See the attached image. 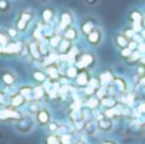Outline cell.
Instances as JSON below:
<instances>
[{
	"label": "cell",
	"mask_w": 145,
	"mask_h": 144,
	"mask_svg": "<svg viewBox=\"0 0 145 144\" xmlns=\"http://www.w3.org/2000/svg\"><path fill=\"white\" fill-rule=\"evenodd\" d=\"M33 18H35V14H33L32 10H29V9L22 10V12L18 14V18L15 19V26L14 27L17 28V31L19 33L25 32V31L29 28Z\"/></svg>",
	"instance_id": "obj_1"
},
{
	"label": "cell",
	"mask_w": 145,
	"mask_h": 144,
	"mask_svg": "<svg viewBox=\"0 0 145 144\" xmlns=\"http://www.w3.org/2000/svg\"><path fill=\"white\" fill-rule=\"evenodd\" d=\"M94 64H95V56L89 51L79 52V55L76 56V61H75V65L79 69L92 68Z\"/></svg>",
	"instance_id": "obj_2"
},
{
	"label": "cell",
	"mask_w": 145,
	"mask_h": 144,
	"mask_svg": "<svg viewBox=\"0 0 145 144\" xmlns=\"http://www.w3.org/2000/svg\"><path fill=\"white\" fill-rule=\"evenodd\" d=\"M23 117L18 110L12 109V107H1L0 109V121H10V122H17Z\"/></svg>",
	"instance_id": "obj_3"
},
{
	"label": "cell",
	"mask_w": 145,
	"mask_h": 144,
	"mask_svg": "<svg viewBox=\"0 0 145 144\" xmlns=\"http://www.w3.org/2000/svg\"><path fill=\"white\" fill-rule=\"evenodd\" d=\"M74 20H75L74 14H72L70 10H64V12H61L60 15H59V24H57L61 32H64L66 28L72 27Z\"/></svg>",
	"instance_id": "obj_4"
},
{
	"label": "cell",
	"mask_w": 145,
	"mask_h": 144,
	"mask_svg": "<svg viewBox=\"0 0 145 144\" xmlns=\"http://www.w3.org/2000/svg\"><path fill=\"white\" fill-rule=\"evenodd\" d=\"M33 126H35V121L29 116H23L19 121L15 122V128H17V130L20 134H28V133H31L33 130Z\"/></svg>",
	"instance_id": "obj_5"
},
{
	"label": "cell",
	"mask_w": 145,
	"mask_h": 144,
	"mask_svg": "<svg viewBox=\"0 0 145 144\" xmlns=\"http://www.w3.org/2000/svg\"><path fill=\"white\" fill-rule=\"evenodd\" d=\"M0 82L7 87H13L18 82V78L13 70H10V69H3L0 71Z\"/></svg>",
	"instance_id": "obj_6"
},
{
	"label": "cell",
	"mask_w": 145,
	"mask_h": 144,
	"mask_svg": "<svg viewBox=\"0 0 145 144\" xmlns=\"http://www.w3.org/2000/svg\"><path fill=\"white\" fill-rule=\"evenodd\" d=\"M23 43L19 42V41H14V40H10L7 45L4 46V55H20L22 52V48H23Z\"/></svg>",
	"instance_id": "obj_7"
},
{
	"label": "cell",
	"mask_w": 145,
	"mask_h": 144,
	"mask_svg": "<svg viewBox=\"0 0 145 144\" xmlns=\"http://www.w3.org/2000/svg\"><path fill=\"white\" fill-rule=\"evenodd\" d=\"M87 38V42L92 46H98L101 42H102V38H103V33H102V29L101 28H94L92 32L89 33L88 36H85Z\"/></svg>",
	"instance_id": "obj_8"
},
{
	"label": "cell",
	"mask_w": 145,
	"mask_h": 144,
	"mask_svg": "<svg viewBox=\"0 0 145 144\" xmlns=\"http://www.w3.org/2000/svg\"><path fill=\"white\" fill-rule=\"evenodd\" d=\"M94 28H97V23L93 18H84L80 23V32H82L83 36H88Z\"/></svg>",
	"instance_id": "obj_9"
},
{
	"label": "cell",
	"mask_w": 145,
	"mask_h": 144,
	"mask_svg": "<svg viewBox=\"0 0 145 144\" xmlns=\"http://www.w3.org/2000/svg\"><path fill=\"white\" fill-rule=\"evenodd\" d=\"M36 121L38 122L40 126H46L51 122V114L47 109H40V111L35 115Z\"/></svg>",
	"instance_id": "obj_10"
},
{
	"label": "cell",
	"mask_w": 145,
	"mask_h": 144,
	"mask_svg": "<svg viewBox=\"0 0 145 144\" xmlns=\"http://www.w3.org/2000/svg\"><path fill=\"white\" fill-rule=\"evenodd\" d=\"M28 46V51H29V56L33 59L35 61L37 60H42V55L40 52V45H38V41L32 40L29 43H27Z\"/></svg>",
	"instance_id": "obj_11"
},
{
	"label": "cell",
	"mask_w": 145,
	"mask_h": 144,
	"mask_svg": "<svg viewBox=\"0 0 145 144\" xmlns=\"http://www.w3.org/2000/svg\"><path fill=\"white\" fill-rule=\"evenodd\" d=\"M55 18V10L51 7H45L41 10V22L45 24H52V20Z\"/></svg>",
	"instance_id": "obj_12"
},
{
	"label": "cell",
	"mask_w": 145,
	"mask_h": 144,
	"mask_svg": "<svg viewBox=\"0 0 145 144\" xmlns=\"http://www.w3.org/2000/svg\"><path fill=\"white\" fill-rule=\"evenodd\" d=\"M27 102V99L24 98V97L22 96V94L18 92V93H14V94H12L10 96V98H9V107H12V109H19V107H22L23 105Z\"/></svg>",
	"instance_id": "obj_13"
},
{
	"label": "cell",
	"mask_w": 145,
	"mask_h": 144,
	"mask_svg": "<svg viewBox=\"0 0 145 144\" xmlns=\"http://www.w3.org/2000/svg\"><path fill=\"white\" fill-rule=\"evenodd\" d=\"M46 68V75L50 79L55 81V79H59L60 78V69H59V63H54V64H50V65L45 66Z\"/></svg>",
	"instance_id": "obj_14"
},
{
	"label": "cell",
	"mask_w": 145,
	"mask_h": 144,
	"mask_svg": "<svg viewBox=\"0 0 145 144\" xmlns=\"http://www.w3.org/2000/svg\"><path fill=\"white\" fill-rule=\"evenodd\" d=\"M71 48H72V42L63 37L60 45H59L57 48H56V52H57L59 55H68V54L70 52Z\"/></svg>",
	"instance_id": "obj_15"
},
{
	"label": "cell",
	"mask_w": 145,
	"mask_h": 144,
	"mask_svg": "<svg viewBox=\"0 0 145 144\" xmlns=\"http://www.w3.org/2000/svg\"><path fill=\"white\" fill-rule=\"evenodd\" d=\"M89 74H88V71L85 70V69H80L79 74L76 75V78H75V81H76V84L79 87H87L88 83H89Z\"/></svg>",
	"instance_id": "obj_16"
},
{
	"label": "cell",
	"mask_w": 145,
	"mask_h": 144,
	"mask_svg": "<svg viewBox=\"0 0 145 144\" xmlns=\"http://www.w3.org/2000/svg\"><path fill=\"white\" fill-rule=\"evenodd\" d=\"M98 79H99V82H101V86H102V87H107V86H110V84L113 82L115 77H113V74L111 73L110 70H106V71H103V73L99 74Z\"/></svg>",
	"instance_id": "obj_17"
},
{
	"label": "cell",
	"mask_w": 145,
	"mask_h": 144,
	"mask_svg": "<svg viewBox=\"0 0 145 144\" xmlns=\"http://www.w3.org/2000/svg\"><path fill=\"white\" fill-rule=\"evenodd\" d=\"M63 37L64 38H66V40H69V41H71V42H74V41H76L78 40V37H79V32H78V29L72 26V27H69V28H66L65 31H64L63 33Z\"/></svg>",
	"instance_id": "obj_18"
},
{
	"label": "cell",
	"mask_w": 145,
	"mask_h": 144,
	"mask_svg": "<svg viewBox=\"0 0 145 144\" xmlns=\"http://www.w3.org/2000/svg\"><path fill=\"white\" fill-rule=\"evenodd\" d=\"M101 105L106 109H112V107L117 106V101H116L115 96H111V94H106L103 98H101Z\"/></svg>",
	"instance_id": "obj_19"
},
{
	"label": "cell",
	"mask_w": 145,
	"mask_h": 144,
	"mask_svg": "<svg viewBox=\"0 0 145 144\" xmlns=\"http://www.w3.org/2000/svg\"><path fill=\"white\" fill-rule=\"evenodd\" d=\"M19 92L20 94H22L23 97H24L25 99H27L28 102L29 101H32L33 99V87L32 86H29V84H25V86H22L19 88Z\"/></svg>",
	"instance_id": "obj_20"
},
{
	"label": "cell",
	"mask_w": 145,
	"mask_h": 144,
	"mask_svg": "<svg viewBox=\"0 0 145 144\" xmlns=\"http://www.w3.org/2000/svg\"><path fill=\"white\" fill-rule=\"evenodd\" d=\"M55 33H56V29L52 24H45V23L42 24V37H43V40L48 41Z\"/></svg>",
	"instance_id": "obj_21"
},
{
	"label": "cell",
	"mask_w": 145,
	"mask_h": 144,
	"mask_svg": "<svg viewBox=\"0 0 145 144\" xmlns=\"http://www.w3.org/2000/svg\"><path fill=\"white\" fill-rule=\"evenodd\" d=\"M46 93V89L42 84H37L36 87H33V99L35 101H41V99L45 97Z\"/></svg>",
	"instance_id": "obj_22"
},
{
	"label": "cell",
	"mask_w": 145,
	"mask_h": 144,
	"mask_svg": "<svg viewBox=\"0 0 145 144\" xmlns=\"http://www.w3.org/2000/svg\"><path fill=\"white\" fill-rule=\"evenodd\" d=\"M115 43L118 48L122 50V48H126L129 46V38L122 33H118V35L115 36Z\"/></svg>",
	"instance_id": "obj_23"
},
{
	"label": "cell",
	"mask_w": 145,
	"mask_h": 144,
	"mask_svg": "<svg viewBox=\"0 0 145 144\" xmlns=\"http://www.w3.org/2000/svg\"><path fill=\"white\" fill-rule=\"evenodd\" d=\"M111 84L113 86L116 93H123V92L126 91V84H125V81H123L122 78H115Z\"/></svg>",
	"instance_id": "obj_24"
},
{
	"label": "cell",
	"mask_w": 145,
	"mask_h": 144,
	"mask_svg": "<svg viewBox=\"0 0 145 144\" xmlns=\"http://www.w3.org/2000/svg\"><path fill=\"white\" fill-rule=\"evenodd\" d=\"M42 24H43L42 22H38L37 24L33 27V29H32V40L38 41V42L43 40V37H42Z\"/></svg>",
	"instance_id": "obj_25"
},
{
	"label": "cell",
	"mask_w": 145,
	"mask_h": 144,
	"mask_svg": "<svg viewBox=\"0 0 145 144\" xmlns=\"http://www.w3.org/2000/svg\"><path fill=\"white\" fill-rule=\"evenodd\" d=\"M97 125H98V129L102 130V132H110L113 128V124H112V121H111V119H107V117H103L102 120H99V121L97 122Z\"/></svg>",
	"instance_id": "obj_26"
},
{
	"label": "cell",
	"mask_w": 145,
	"mask_h": 144,
	"mask_svg": "<svg viewBox=\"0 0 145 144\" xmlns=\"http://www.w3.org/2000/svg\"><path fill=\"white\" fill-rule=\"evenodd\" d=\"M99 103H101V101L97 96H90V97H88V99L85 101V106H87V109H89V110L97 109Z\"/></svg>",
	"instance_id": "obj_27"
},
{
	"label": "cell",
	"mask_w": 145,
	"mask_h": 144,
	"mask_svg": "<svg viewBox=\"0 0 145 144\" xmlns=\"http://www.w3.org/2000/svg\"><path fill=\"white\" fill-rule=\"evenodd\" d=\"M61 40H63V35H60V33H55V35L48 40V45H50V47L52 48V50H56L57 46L60 45Z\"/></svg>",
	"instance_id": "obj_28"
},
{
	"label": "cell",
	"mask_w": 145,
	"mask_h": 144,
	"mask_svg": "<svg viewBox=\"0 0 145 144\" xmlns=\"http://www.w3.org/2000/svg\"><path fill=\"white\" fill-rule=\"evenodd\" d=\"M79 68H78L76 65H74V64H72V65H69L68 68H66V70H65V75L68 77L69 79H75L76 78V75L78 74H79Z\"/></svg>",
	"instance_id": "obj_29"
},
{
	"label": "cell",
	"mask_w": 145,
	"mask_h": 144,
	"mask_svg": "<svg viewBox=\"0 0 145 144\" xmlns=\"http://www.w3.org/2000/svg\"><path fill=\"white\" fill-rule=\"evenodd\" d=\"M12 0H0V14H8L12 10Z\"/></svg>",
	"instance_id": "obj_30"
},
{
	"label": "cell",
	"mask_w": 145,
	"mask_h": 144,
	"mask_svg": "<svg viewBox=\"0 0 145 144\" xmlns=\"http://www.w3.org/2000/svg\"><path fill=\"white\" fill-rule=\"evenodd\" d=\"M45 144H61L60 135L57 134H50L45 138Z\"/></svg>",
	"instance_id": "obj_31"
},
{
	"label": "cell",
	"mask_w": 145,
	"mask_h": 144,
	"mask_svg": "<svg viewBox=\"0 0 145 144\" xmlns=\"http://www.w3.org/2000/svg\"><path fill=\"white\" fill-rule=\"evenodd\" d=\"M33 78L38 82V83H43V82L47 79V75H46L45 71H41V70H36L33 73Z\"/></svg>",
	"instance_id": "obj_32"
},
{
	"label": "cell",
	"mask_w": 145,
	"mask_h": 144,
	"mask_svg": "<svg viewBox=\"0 0 145 144\" xmlns=\"http://www.w3.org/2000/svg\"><path fill=\"white\" fill-rule=\"evenodd\" d=\"M9 94H5V92L0 89V107H7V103H9Z\"/></svg>",
	"instance_id": "obj_33"
},
{
	"label": "cell",
	"mask_w": 145,
	"mask_h": 144,
	"mask_svg": "<svg viewBox=\"0 0 145 144\" xmlns=\"http://www.w3.org/2000/svg\"><path fill=\"white\" fill-rule=\"evenodd\" d=\"M7 35L9 36L10 40H15V38L18 37V35H19V32L17 31V28L15 27H9L7 29Z\"/></svg>",
	"instance_id": "obj_34"
},
{
	"label": "cell",
	"mask_w": 145,
	"mask_h": 144,
	"mask_svg": "<svg viewBox=\"0 0 145 144\" xmlns=\"http://www.w3.org/2000/svg\"><path fill=\"white\" fill-rule=\"evenodd\" d=\"M60 142H61V144H71V142H72L71 135L69 134V133L60 134Z\"/></svg>",
	"instance_id": "obj_35"
},
{
	"label": "cell",
	"mask_w": 145,
	"mask_h": 144,
	"mask_svg": "<svg viewBox=\"0 0 145 144\" xmlns=\"http://www.w3.org/2000/svg\"><path fill=\"white\" fill-rule=\"evenodd\" d=\"M40 105L37 103V102H31L29 103V106H28V110H29V112L31 114H33V115H36L38 111H40Z\"/></svg>",
	"instance_id": "obj_36"
},
{
	"label": "cell",
	"mask_w": 145,
	"mask_h": 144,
	"mask_svg": "<svg viewBox=\"0 0 145 144\" xmlns=\"http://www.w3.org/2000/svg\"><path fill=\"white\" fill-rule=\"evenodd\" d=\"M130 19L133 20V22H141L143 17H141V14L138 12V10H134V12L130 14Z\"/></svg>",
	"instance_id": "obj_37"
},
{
	"label": "cell",
	"mask_w": 145,
	"mask_h": 144,
	"mask_svg": "<svg viewBox=\"0 0 145 144\" xmlns=\"http://www.w3.org/2000/svg\"><path fill=\"white\" fill-rule=\"evenodd\" d=\"M59 129H60V125L57 122H50L48 124V130H50L51 134H56L59 132Z\"/></svg>",
	"instance_id": "obj_38"
},
{
	"label": "cell",
	"mask_w": 145,
	"mask_h": 144,
	"mask_svg": "<svg viewBox=\"0 0 145 144\" xmlns=\"http://www.w3.org/2000/svg\"><path fill=\"white\" fill-rule=\"evenodd\" d=\"M88 86L93 87L94 89H98V88L101 87V82H99V79H98V78H90V79H89V83H88Z\"/></svg>",
	"instance_id": "obj_39"
},
{
	"label": "cell",
	"mask_w": 145,
	"mask_h": 144,
	"mask_svg": "<svg viewBox=\"0 0 145 144\" xmlns=\"http://www.w3.org/2000/svg\"><path fill=\"white\" fill-rule=\"evenodd\" d=\"M9 41H10L9 36H8L7 33H4V32H1V31H0V45L5 46L8 42H9Z\"/></svg>",
	"instance_id": "obj_40"
},
{
	"label": "cell",
	"mask_w": 145,
	"mask_h": 144,
	"mask_svg": "<svg viewBox=\"0 0 145 144\" xmlns=\"http://www.w3.org/2000/svg\"><path fill=\"white\" fill-rule=\"evenodd\" d=\"M133 29L135 32H141L143 27H141V22H133Z\"/></svg>",
	"instance_id": "obj_41"
},
{
	"label": "cell",
	"mask_w": 145,
	"mask_h": 144,
	"mask_svg": "<svg viewBox=\"0 0 145 144\" xmlns=\"http://www.w3.org/2000/svg\"><path fill=\"white\" fill-rule=\"evenodd\" d=\"M125 103L127 105V106H133V103H134V96L133 94H127V96H126Z\"/></svg>",
	"instance_id": "obj_42"
},
{
	"label": "cell",
	"mask_w": 145,
	"mask_h": 144,
	"mask_svg": "<svg viewBox=\"0 0 145 144\" xmlns=\"http://www.w3.org/2000/svg\"><path fill=\"white\" fill-rule=\"evenodd\" d=\"M131 52H133V51H131V50H130V48H129V47H126V48H122V50H121V55H122L123 58H130Z\"/></svg>",
	"instance_id": "obj_43"
},
{
	"label": "cell",
	"mask_w": 145,
	"mask_h": 144,
	"mask_svg": "<svg viewBox=\"0 0 145 144\" xmlns=\"http://www.w3.org/2000/svg\"><path fill=\"white\" fill-rule=\"evenodd\" d=\"M84 1L85 5H88V7H95V5L99 3V0H83Z\"/></svg>",
	"instance_id": "obj_44"
},
{
	"label": "cell",
	"mask_w": 145,
	"mask_h": 144,
	"mask_svg": "<svg viewBox=\"0 0 145 144\" xmlns=\"http://www.w3.org/2000/svg\"><path fill=\"white\" fill-rule=\"evenodd\" d=\"M138 51L140 54H145V42H139V45H138Z\"/></svg>",
	"instance_id": "obj_45"
},
{
	"label": "cell",
	"mask_w": 145,
	"mask_h": 144,
	"mask_svg": "<svg viewBox=\"0 0 145 144\" xmlns=\"http://www.w3.org/2000/svg\"><path fill=\"white\" fill-rule=\"evenodd\" d=\"M138 112L139 114H145V102H141L138 106Z\"/></svg>",
	"instance_id": "obj_46"
},
{
	"label": "cell",
	"mask_w": 145,
	"mask_h": 144,
	"mask_svg": "<svg viewBox=\"0 0 145 144\" xmlns=\"http://www.w3.org/2000/svg\"><path fill=\"white\" fill-rule=\"evenodd\" d=\"M127 47L130 48L131 51H133V50H135V48H138V45H136L135 41H131V42H129V46H127Z\"/></svg>",
	"instance_id": "obj_47"
},
{
	"label": "cell",
	"mask_w": 145,
	"mask_h": 144,
	"mask_svg": "<svg viewBox=\"0 0 145 144\" xmlns=\"http://www.w3.org/2000/svg\"><path fill=\"white\" fill-rule=\"evenodd\" d=\"M102 144H117L116 142H113V140H105Z\"/></svg>",
	"instance_id": "obj_48"
},
{
	"label": "cell",
	"mask_w": 145,
	"mask_h": 144,
	"mask_svg": "<svg viewBox=\"0 0 145 144\" xmlns=\"http://www.w3.org/2000/svg\"><path fill=\"white\" fill-rule=\"evenodd\" d=\"M141 37H143V38H145V29H143V31H141Z\"/></svg>",
	"instance_id": "obj_49"
},
{
	"label": "cell",
	"mask_w": 145,
	"mask_h": 144,
	"mask_svg": "<svg viewBox=\"0 0 145 144\" xmlns=\"http://www.w3.org/2000/svg\"><path fill=\"white\" fill-rule=\"evenodd\" d=\"M141 84H143V86H145V75L143 77V79H141Z\"/></svg>",
	"instance_id": "obj_50"
},
{
	"label": "cell",
	"mask_w": 145,
	"mask_h": 144,
	"mask_svg": "<svg viewBox=\"0 0 145 144\" xmlns=\"http://www.w3.org/2000/svg\"><path fill=\"white\" fill-rule=\"evenodd\" d=\"M75 144H84V143H83V142H76Z\"/></svg>",
	"instance_id": "obj_51"
},
{
	"label": "cell",
	"mask_w": 145,
	"mask_h": 144,
	"mask_svg": "<svg viewBox=\"0 0 145 144\" xmlns=\"http://www.w3.org/2000/svg\"><path fill=\"white\" fill-rule=\"evenodd\" d=\"M43 1H47V0H43Z\"/></svg>",
	"instance_id": "obj_52"
}]
</instances>
